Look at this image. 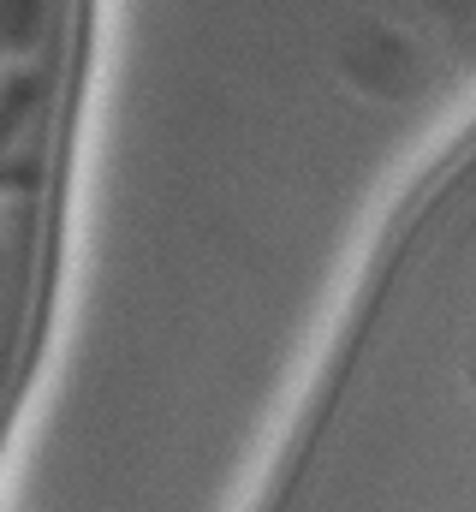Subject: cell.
Returning <instances> with one entry per match:
<instances>
[{"label":"cell","instance_id":"obj_1","mask_svg":"<svg viewBox=\"0 0 476 512\" xmlns=\"http://www.w3.org/2000/svg\"><path fill=\"white\" fill-rule=\"evenodd\" d=\"M346 72H352V84L375 90V96H405V90H411V78H417L411 48H405L393 30H363V36H357V48L346 54Z\"/></svg>","mask_w":476,"mask_h":512},{"label":"cell","instance_id":"obj_2","mask_svg":"<svg viewBox=\"0 0 476 512\" xmlns=\"http://www.w3.org/2000/svg\"><path fill=\"white\" fill-rule=\"evenodd\" d=\"M42 18H48L42 0H0V54L36 48L42 42Z\"/></svg>","mask_w":476,"mask_h":512},{"label":"cell","instance_id":"obj_3","mask_svg":"<svg viewBox=\"0 0 476 512\" xmlns=\"http://www.w3.org/2000/svg\"><path fill=\"white\" fill-rule=\"evenodd\" d=\"M42 90H48V84H42V72H18V78H12V84L0 90V149H6V143L18 137V126H24V120L36 114Z\"/></svg>","mask_w":476,"mask_h":512},{"label":"cell","instance_id":"obj_4","mask_svg":"<svg viewBox=\"0 0 476 512\" xmlns=\"http://www.w3.org/2000/svg\"><path fill=\"white\" fill-rule=\"evenodd\" d=\"M42 167L36 161H0V191H36Z\"/></svg>","mask_w":476,"mask_h":512},{"label":"cell","instance_id":"obj_5","mask_svg":"<svg viewBox=\"0 0 476 512\" xmlns=\"http://www.w3.org/2000/svg\"><path fill=\"white\" fill-rule=\"evenodd\" d=\"M471 382H476V364H471Z\"/></svg>","mask_w":476,"mask_h":512}]
</instances>
